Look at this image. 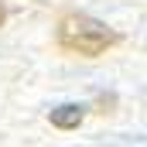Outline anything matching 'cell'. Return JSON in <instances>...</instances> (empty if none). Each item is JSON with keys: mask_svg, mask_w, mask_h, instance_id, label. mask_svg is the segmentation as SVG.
<instances>
[{"mask_svg": "<svg viewBox=\"0 0 147 147\" xmlns=\"http://www.w3.org/2000/svg\"><path fill=\"white\" fill-rule=\"evenodd\" d=\"M120 41L116 31H110L103 21L89 17V14H65L58 21V48L82 55V58H99L106 55L113 45Z\"/></svg>", "mask_w": 147, "mask_h": 147, "instance_id": "1", "label": "cell"}, {"mask_svg": "<svg viewBox=\"0 0 147 147\" xmlns=\"http://www.w3.org/2000/svg\"><path fill=\"white\" fill-rule=\"evenodd\" d=\"M82 116L86 110L79 106V103H65V106H58V110H51V127H58V130H75L79 123H82Z\"/></svg>", "mask_w": 147, "mask_h": 147, "instance_id": "2", "label": "cell"}, {"mask_svg": "<svg viewBox=\"0 0 147 147\" xmlns=\"http://www.w3.org/2000/svg\"><path fill=\"white\" fill-rule=\"evenodd\" d=\"M3 21H7V7L0 3V28H3Z\"/></svg>", "mask_w": 147, "mask_h": 147, "instance_id": "3", "label": "cell"}]
</instances>
